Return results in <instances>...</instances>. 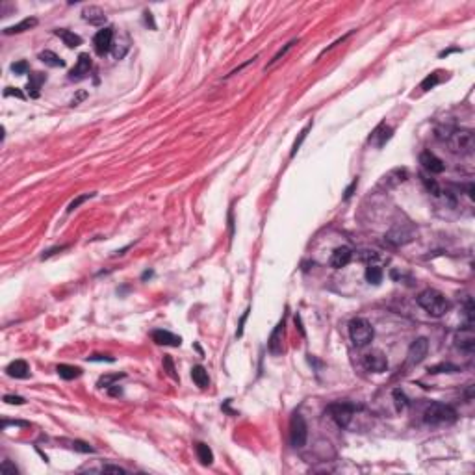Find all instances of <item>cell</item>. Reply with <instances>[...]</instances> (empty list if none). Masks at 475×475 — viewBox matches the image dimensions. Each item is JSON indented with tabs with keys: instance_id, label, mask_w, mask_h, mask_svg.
Wrapping results in <instances>:
<instances>
[{
	"instance_id": "obj_1",
	"label": "cell",
	"mask_w": 475,
	"mask_h": 475,
	"mask_svg": "<svg viewBox=\"0 0 475 475\" xmlns=\"http://www.w3.org/2000/svg\"><path fill=\"white\" fill-rule=\"evenodd\" d=\"M418 305L423 308L427 314L434 316V317L444 316L451 308V303L438 290H425V292H422L418 295Z\"/></svg>"
},
{
	"instance_id": "obj_2",
	"label": "cell",
	"mask_w": 475,
	"mask_h": 475,
	"mask_svg": "<svg viewBox=\"0 0 475 475\" xmlns=\"http://www.w3.org/2000/svg\"><path fill=\"white\" fill-rule=\"evenodd\" d=\"M446 141L449 149L457 154H472L475 149V138L474 132L468 128H461V130H449V134H446Z\"/></svg>"
},
{
	"instance_id": "obj_3",
	"label": "cell",
	"mask_w": 475,
	"mask_h": 475,
	"mask_svg": "<svg viewBox=\"0 0 475 475\" xmlns=\"http://www.w3.org/2000/svg\"><path fill=\"white\" fill-rule=\"evenodd\" d=\"M425 423L431 425H442V423H453L457 422V410L444 403H431L423 414Z\"/></svg>"
},
{
	"instance_id": "obj_4",
	"label": "cell",
	"mask_w": 475,
	"mask_h": 475,
	"mask_svg": "<svg viewBox=\"0 0 475 475\" xmlns=\"http://www.w3.org/2000/svg\"><path fill=\"white\" fill-rule=\"evenodd\" d=\"M349 336H351V342L357 347H366L369 344L375 336V330H373L371 323L364 319V317H355L351 323H349Z\"/></svg>"
},
{
	"instance_id": "obj_5",
	"label": "cell",
	"mask_w": 475,
	"mask_h": 475,
	"mask_svg": "<svg viewBox=\"0 0 475 475\" xmlns=\"http://www.w3.org/2000/svg\"><path fill=\"white\" fill-rule=\"evenodd\" d=\"M360 409V407H357V405H353V403H332L329 409V414L330 418L336 422L338 427H349V423H351L353 416H355V412Z\"/></svg>"
},
{
	"instance_id": "obj_6",
	"label": "cell",
	"mask_w": 475,
	"mask_h": 475,
	"mask_svg": "<svg viewBox=\"0 0 475 475\" xmlns=\"http://www.w3.org/2000/svg\"><path fill=\"white\" fill-rule=\"evenodd\" d=\"M307 438H308L307 422H305V418L301 416V414L295 412L292 422H290V442H292V446L295 447V449H301V447H305V444H307Z\"/></svg>"
},
{
	"instance_id": "obj_7",
	"label": "cell",
	"mask_w": 475,
	"mask_h": 475,
	"mask_svg": "<svg viewBox=\"0 0 475 475\" xmlns=\"http://www.w3.org/2000/svg\"><path fill=\"white\" fill-rule=\"evenodd\" d=\"M362 364H364V368L368 371H373V373H382L388 369L386 355L382 351H379V349L366 353L364 357H362Z\"/></svg>"
},
{
	"instance_id": "obj_8",
	"label": "cell",
	"mask_w": 475,
	"mask_h": 475,
	"mask_svg": "<svg viewBox=\"0 0 475 475\" xmlns=\"http://www.w3.org/2000/svg\"><path fill=\"white\" fill-rule=\"evenodd\" d=\"M427 353H429V340L427 338H416L409 347L407 366H418L420 362H423Z\"/></svg>"
},
{
	"instance_id": "obj_9",
	"label": "cell",
	"mask_w": 475,
	"mask_h": 475,
	"mask_svg": "<svg viewBox=\"0 0 475 475\" xmlns=\"http://www.w3.org/2000/svg\"><path fill=\"white\" fill-rule=\"evenodd\" d=\"M412 238H414V228L410 225H405V223L392 227V230L386 234V240L392 245H405V243L412 241Z\"/></svg>"
},
{
	"instance_id": "obj_10",
	"label": "cell",
	"mask_w": 475,
	"mask_h": 475,
	"mask_svg": "<svg viewBox=\"0 0 475 475\" xmlns=\"http://www.w3.org/2000/svg\"><path fill=\"white\" fill-rule=\"evenodd\" d=\"M111 45H113V30H111L110 26L99 30L95 34V37H93V49H95V52L99 56L108 54Z\"/></svg>"
},
{
	"instance_id": "obj_11",
	"label": "cell",
	"mask_w": 475,
	"mask_h": 475,
	"mask_svg": "<svg viewBox=\"0 0 475 475\" xmlns=\"http://www.w3.org/2000/svg\"><path fill=\"white\" fill-rule=\"evenodd\" d=\"M91 56L89 54H80L78 56V59H76V65L71 69V73H69V80H82V78H86L89 74V71H91Z\"/></svg>"
},
{
	"instance_id": "obj_12",
	"label": "cell",
	"mask_w": 475,
	"mask_h": 475,
	"mask_svg": "<svg viewBox=\"0 0 475 475\" xmlns=\"http://www.w3.org/2000/svg\"><path fill=\"white\" fill-rule=\"evenodd\" d=\"M284 319L282 321H278V325L273 329V332H271L269 340H267V349H269L271 355H275V357H278L280 353H282V340H284Z\"/></svg>"
},
{
	"instance_id": "obj_13",
	"label": "cell",
	"mask_w": 475,
	"mask_h": 475,
	"mask_svg": "<svg viewBox=\"0 0 475 475\" xmlns=\"http://www.w3.org/2000/svg\"><path fill=\"white\" fill-rule=\"evenodd\" d=\"M420 161H422V165H423V167L427 169L431 175L444 173V169H446L444 161L440 160L438 156H434L431 151H423V153H422V156H420Z\"/></svg>"
},
{
	"instance_id": "obj_14",
	"label": "cell",
	"mask_w": 475,
	"mask_h": 475,
	"mask_svg": "<svg viewBox=\"0 0 475 475\" xmlns=\"http://www.w3.org/2000/svg\"><path fill=\"white\" fill-rule=\"evenodd\" d=\"M82 19L93 26H104L106 22V13L99 6H86L82 9Z\"/></svg>"
},
{
	"instance_id": "obj_15",
	"label": "cell",
	"mask_w": 475,
	"mask_h": 475,
	"mask_svg": "<svg viewBox=\"0 0 475 475\" xmlns=\"http://www.w3.org/2000/svg\"><path fill=\"white\" fill-rule=\"evenodd\" d=\"M353 260V251L349 247H338L334 249V253L330 255V265L334 267V269H342V267H345L347 264Z\"/></svg>"
},
{
	"instance_id": "obj_16",
	"label": "cell",
	"mask_w": 475,
	"mask_h": 475,
	"mask_svg": "<svg viewBox=\"0 0 475 475\" xmlns=\"http://www.w3.org/2000/svg\"><path fill=\"white\" fill-rule=\"evenodd\" d=\"M153 340L158 345H169V347H180L182 344V338L169 332V330H154L153 332Z\"/></svg>"
},
{
	"instance_id": "obj_17",
	"label": "cell",
	"mask_w": 475,
	"mask_h": 475,
	"mask_svg": "<svg viewBox=\"0 0 475 475\" xmlns=\"http://www.w3.org/2000/svg\"><path fill=\"white\" fill-rule=\"evenodd\" d=\"M457 345L461 347L462 351L466 353H472L475 347V336H474V330H472V327H466L464 330H461L459 334H457Z\"/></svg>"
},
{
	"instance_id": "obj_18",
	"label": "cell",
	"mask_w": 475,
	"mask_h": 475,
	"mask_svg": "<svg viewBox=\"0 0 475 475\" xmlns=\"http://www.w3.org/2000/svg\"><path fill=\"white\" fill-rule=\"evenodd\" d=\"M6 371L9 377H15V379H26V377L30 375V368L24 360H13V362L6 368Z\"/></svg>"
},
{
	"instance_id": "obj_19",
	"label": "cell",
	"mask_w": 475,
	"mask_h": 475,
	"mask_svg": "<svg viewBox=\"0 0 475 475\" xmlns=\"http://www.w3.org/2000/svg\"><path fill=\"white\" fill-rule=\"evenodd\" d=\"M37 19L36 17H28V19H24V21L17 22V24H13V26H7V28H4V36H13V34H22V32H26V30H32L34 26H37Z\"/></svg>"
},
{
	"instance_id": "obj_20",
	"label": "cell",
	"mask_w": 475,
	"mask_h": 475,
	"mask_svg": "<svg viewBox=\"0 0 475 475\" xmlns=\"http://www.w3.org/2000/svg\"><path fill=\"white\" fill-rule=\"evenodd\" d=\"M45 82H47V74H43V73L30 74V80H28L26 89H28V95L32 97V99H37V97H39V89H41V86H43Z\"/></svg>"
},
{
	"instance_id": "obj_21",
	"label": "cell",
	"mask_w": 475,
	"mask_h": 475,
	"mask_svg": "<svg viewBox=\"0 0 475 475\" xmlns=\"http://www.w3.org/2000/svg\"><path fill=\"white\" fill-rule=\"evenodd\" d=\"M54 34H56V36H58L59 39L69 47V49H74V47H80L82 45V37L78 36V34L71 32V30L58 28V30H54Z\"/></svg>"
},
{
	"instance_id": "obj_22",
	"label": "cell",
	"mask_w": 475,
	"mask_h": 475,
	"mask_svg": "<svg viewBox=\"0 0 475 475\" xmlns=\"http://www.w3.org/2000/svg\"><path fill=\"white\" fill-rule=\"evenodd\" d=\"M390 138H392V128L386 126V124H380L379 128L371 134V138L369 139H373V143H375L377 147H382Z\"/></svg>"
},
{
	"instance_id": "obj_23",
	"label": "cell",
	"mask_w": 475,
	"mask_h": 475,
	"mask_svg": "<svg viewBox=\"0 0 475 475\" xmlns=\"http://www.w3.org/2000/svg\"><path fill=\"white\" fill-rule=\"evenodd\" d=\"M56 371H58V375L61 377V379H65V380L78 379V377L82 375L80 368H76V366H69V364H59L58 368H56Z\"/></svg>"
},
{
	"instance_id": "obj_24",
	"label": "cell",
	"mask_w": 475,
	"mask_h": 475,
	"mask_svg": "<svg viewBox=\"0 0 475 475\" xmlns=\"http://www.w3.org/2000/svg\"><path fill=\"white\" fill-rule=\"evenodd\" d=\"M191 379H193V382H195L199 388H206L208 384H210L208 371H206L203 366H195V368L191 369Z\"/></svg>"
},
{
	"instance_id": "obj_25",
	"label": "cell",
	"mask_w": 475,
	"mask_h": 475,
	"mask_svg": "<svg viewBox=\"0 0 475 475\" xmlns=\"http://www.w3.org/2000/svg\"><path fill=\"white\" fill-rule=\"evenodd\" d=\"M39 59H41L43 63H47L49 67H63L65 65V61L59 58L56 52H52V51L39 52Z\"/></svg>"
},
{
	"instance_id": "obj_26",
	"label": "cell",
	"mask_w": 475,
	"mask_h": 475,
	"mask_svg": "<svg viewBox=\"0 0 475 475\" xmlns=\"http://www.w3.org/2000/svg\"><path fill=\"white\" fill-rule=\"evenodd\" d=\"M197 457H199V461H201V464H205V466H210V464L213 462L212 449L206 446V444H203V442H199L197 444Z\"/></svg>"
},
{
	"instance_id": "obj_27",
	"label": "cell",
	"mask_w": 475,
	"mask_h": 475,
	"mask_svg": "<svg viewBox=\"0 0 475 475\" xmlns=\"http://www.w3.org/2000/svg\"><path fill=\"white\" fill-rule=\"evenodd\" d=\"M124 373H111V375H103L101 379H99V382H97V386L99 388H111L115 386V382H117L119 379H123Z\"/></svg>"
},
{
	"instance_id": "obj_28",
	"label": "cell",
	"mask_w": 475,
	"mask_h": 475,
	"mask_svg": "<svg viewBox=\"0 0 475 475\" xmlns=\"http://www.w3.org/2000/svg\"><path fill=\"white\" fill-rule=\"evenodd\" d=\"M366 280H368L369 284H379L380 280H382V269H380L379 265H369V267L366 269Z\"/></svg>"
},
{
	"instance_id": "obj_29",
	"label": "cell",
	"mask_w": 475,
	"mask_h": 475,
	"mask_svg": "<svg viewBox=\"0 0 475 475\" xmlns=\"http://www.w3.org/2000/svg\"><path fill=\"white\" fill-rule=\"evenodd\" d=\"M312 126H314V123H312V121H310V123H308L307 126H305V128H303V130L299 132V138L295 139V143H293V147H292V158H293V156H295V154H297V153H299L301 145H303V141H305V139H307L308 132L312 130Z\"/></svg>"
},
{
	"instance_id": "obj_30",
	"label": "cell",
	"mask_w": 475,
	"mask_h": 475,
	"mask_svg": "<svg viewBox=\"0 0 475 475\" xmlns=\"http://www.w3.org/2000/svg\"><path fill=\"white\" fill-rule=\"evenodd\" d=\"M420 178H422V182L425 184V188H427V191H429V193H432V195H436V197H438L440 193H442V191H440L438 182H436L434 178H427V176H425V175H422V176H420Z\"/></svg>"
},
{
	"instance_id": "obj_31",
	"label": "cell",
	"mask_w": 475,
	"mask_h": 475,
	"mask_svg": "<svg viewBox=\"0 0 475 475\" xmlns=\"http://www.w3.org/2000/svg\"><path fill=\"white\" fill-rule=\"evenodd\" d=\"M394 399H395V407H397V410H405L407 407H409V399H407V395L403 394L401 390H394Z\"/></svg>"
},
{
	"instance_id": "obj_32",
	"label": "cell",
	"mask_w": 475,
	"mask_h": 475,
	"mask_svg": "<svg viewBox=\"0 0 475 475\" xmlns=\"http://www.w3.org/2000/svg\"><path fill=\"white\" fill-rule=\"evenodd\" d=\"M71 447H73L74 451H80V453H95V449L89 446V444H86V442H82V440L71 442Z\"/></svg>"
},
{
	"instance_id": "obj_33",
	"label": "cell",
	"mask_w": 475,
	"mask_h": 475,
	"mask_svg": "<svg viewBox=\"0 0 475 475\" xmlns=\"http://www.w3.org/2000/svg\"><path fill=\"white\" fill-rule=\"evenodd\" d=\"M93 197H95V193H86V195H80V197H76V199L73 201V203H71V205L67 206V212H73V210H76V208H78V206H80L82 203H86V201H89V199H93Z\"/></svg>"
},
{
	"instance_id": "obj_34",
	"label": "cell",
	"mask_w": 475,
	"mask_h": 475,
	"mask_svg": "<svg viewBox=\"0 0 475 475\" xmlns=\"http://www.w3.org/2000/svg\"><path fill=\"white\" fill-rule=\"evenodd\" d=\"M440 82V78H438V73H434V74H431V76H427L423 82H422V89H425V91H429V89H432L436 84Z\"/></svg>"
},
{
	"instance_id": "obj_35",
	"label": "cell",
	"mask_w": 475,
	"mask_h": 475,
	"mask_svg": "<svg viewBox=\"0 0 475 475\" xmlns=\"http://www.w3.org/2000/svg\"><path fill=\"white\" fill-rule=\"evenodd\" d=\"M429 371L431 373H455V371H459V368H455V366H451V364H440V366L431 368Z\"/></svg>"
},
{
	"instance_id": "obj_36",
	"label": "cell",
	"mask_w": 475,
	"mask_h": 475,
	"mask_svg": "<svg viewBox=\"0 0 475 475\" xmlns=\"http://www.w3.org/2000/svg\"><path fill=\"white\" fill-rule=\"evenodd\" d=\"M293 45H295V39H293V41H290V43L286 45L284 49H280V51H278V52H277V54H275V56H273V59H271V63H269V65H273V63H277L278 59L282 58V56H284L286 52H288V51H290V49H292Z\"/></svg>"
},
{
	"instance_id": "obj_37",
	"label": "cell",
	"mask_w": 475,
	"mask_h": 475,
	"mask_svg": "<svg viewBox=\"0 0 475 475\" xmlns=\"http://www.w3.org/2000/svg\"><path fill=\"white\" fill-rule=\"evenodd\" d=\"M11 71H13L15 74H26L28 73V63H26V61H17V63L11 65Z\"/></svg>"
},
{
	"instance_id": "obj_38",
	"label": "cell",
	"mask_w": 475,
	"mask_h": 475,
	"mask_svg": "<svg viewBox=\"0 0 475 475\" xmlns=\"http://www.w3.org/2000/svg\"><path fill=\"white\" fill-rule=\"evenodd\" d=\"M115 358L108 357V355H91L88 357V362H113Z\"/></svg>"
},
{
	"instance_id": "obj_39",
	"label": "cell",
	"mask_w": 475,
	"mask_h": 475,
	"mask_svg": "<svg viewBox=\"0 0 475 475\" xmlns=\"http://www.w3.org/2000/svg\"><path fill=\"white\" fill-rule=\"evenodd\" d=\"M4 401L7 403V405H24V397H21V395H4Z\"/></svg>"
},
{
	"instance_id": "obj_40",
	"label": "cell",
	"mask_w": 475,
	"mask_h": 475,
	"mask_svg": "<svg viewBox=\"0 0 475 475\" xmlns=\"http://www.w3.org/2000/svg\"><path fill=\"white\" fill-rule=\"evenodd\" d=\"M163 366H165V369H167V373L173 377V379H178L175 373V366H173V360H171V357H165L163 358Z\"/></svg>"
},
{
	"instance_id": "obj_41",
	"label": "cell",
	"mask_w": 475,
	"mask_h": 475,
	"mask_svg": "<svg viewBox=\"0 0 475 475\" xmlns=\"http://www.w3.org/2000/svg\"><path fill=\"white\" fill-rule=\"evenodd\" d=\"M0 472H2L4 475H7V474L15 475V474H17V468H15V466H11V464H9V461H4V462H2V466H0Z\"/></svg>"
},
{
	"instance_id": "obj_42",
	"label": "cell",
	"mask_w": 475,
	"mask_h": 475,
	"mask_svg": "<svg viewBox=\"0 0 475 475\" xmlns=\"http://www.w3.org/2000/svg\"><path fill=\"white\" fill-rule=\"evenodd\" d=\"M103 472H104V474H126L123 468H119V466H111V464H104Z\"/></svg>"
},
{
	"instance_id": "obj_43",
	"label": "cell",
	"mask_w": 475,
	"mask_h": 475,
	"mask_svg": "<svg viewBox=\"0 0 475 475\" xmlns=\"http://www.w3.org/2000/svg\"><path fill=\"white\" fill-rule=\"evenodd\" d=\"M17 97V99H24V95H22L19 89H13V88H7L6 91H4V97Z\"/></svg>"
},
{
	"instance_id": "obj_44",
	"label": "cell",
	"mask_w": 475,
	"mask_h": 475,
	"mask_svg": "<svg viewBox=\"0 0 475 475\" xmlns=\"http://www.w3.org/2000/svg\"><path fill=\"white\" fill-rule=\"evenodd\" d=\"M247 316H249V308L245 310V314L241 316V319H240V327H238V332H236V336H241L243 334V325H245V319H247Z\"/></svg>"
},
{
	"instance_id": "obj_45",
	"label": "cell",
	"mask_w": 475,
	"mask_h": 475,
	"mask_svg": "<svg viewBox=\"0 0 475 475\" xmlns=\"http://www.w3.org/2000/svg\"><path fill=\"white\" fill-rule=\"evenodd\" d=\"M86 97H88V93H86V91H80V93H78V95H76L73 101H71V104H73V106H76V104L80 103V101H84Z\"/></svg>"
},
{
	"instance_id": "obj_46",
	"label": "cell",
	"mask_w": 475,
	"mask_h": 475,
	"mask_svg": "<svg viewBox=\"0 0 475 475\" xmlns=\"http://www.w3.org/2000/svg\"><path fill=\"white\" fill-rule=\"evenodd\" d=\"M357 184H358V180H357V178H355V180H353V184H351V186H349V188H347V190H345V195H344L345 199H349V197H351V195H353V190H355V188H357Z\"/></svg>"
},
{
	"instance_id": "obj_47",
	"label": "cell",
	"mask_w": 475,
	"mask_h": 475,
	"mask_svg": "<svg viewBox=\"0 0 475 475\" xmlns=\"http://www.w3.org/2000/svg\"><path fill=\"white\" fill-rule=\"evenodd\" d=\"M143 15H145V21H147V24H149V22H151V28H153V30L156 28V24H154V21H153V13H151V11H145V13H143Z\"/></svg>"
},
{
	"instance_id": "obj_48",
	"label": "cell",
	"mask_w": 475,
	"mask_h": 475,
	"mask_svg": "<svg viewBox=\"0 0 475 475\" xmlns=\"http://www.w3.org/2000/svg\"><path fill=\"white\" fill-rule=\"evenodd\" d=\"M111 395H121V388H108Z\"/></svg>"
}]
</instances>
